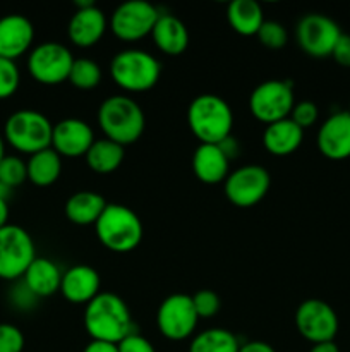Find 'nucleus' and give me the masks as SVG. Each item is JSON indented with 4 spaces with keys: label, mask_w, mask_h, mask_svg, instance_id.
Here are the masks:
<instances>
[{
    "label": "nucleus",
    "mask_w": 350,
    "mask_h": 352,
    "mask_svg": "<svg viewBox=\"0 0 350 352\" xmlns=\"http://www.w3.org/2000/svg\"><path fill=\"white\" fill-rule=\"evenodd\" d=\"M84 329L91 340L119 344L134 333V322L129 306L113 292H100L86 305Z\"/></svg>",
    "instance_id": "obj_1"
},
{
    "label": "nucleus",
    "mask_w": 350,
    "mask_h": 352,
    "mask_svg": "<svg viewBox=\"0 0 350 352\" xmlns=\"http://www.w3.org/2000/svg\"><path fill=\"white\" fill-rule=\"evenodd\" d=\"M187 124L199 144H220L232 136V107L218 95H199L189 103Z\"/></svg>",
    "instance_id": "obj_2"
},
{
    "label": "nucleus",
    "mask_w": 350,
    "mask_h": 352,
    "mask_svg": "<svg viewBox=\"0 0 350 352\" xmlns=\"http://www.w3.org/2000/svg\"><path fill=\"white\" fill-rule=\"evenodd\" d=\"M98 124L108 140L127 146L143 136L146 117L136 100L129 96H108L98 109Z\"/></svg>",
    "instance_id": "obj_3"
},
{
    "label": "nucleus",
    "mask_w": 350,
    "mask_h": 352,
    "mask_svg": "<svg viewBox=\"0 0 350 352\" xmlns=\"http://www.w3.org/2000/svg\"><path fill=\"white\" fill-rule=\"evenodd\" d=\"M98 241L113 253H130L143 241V223L129 206L108 203L95 223Z\"/></svg>",
    "instance_id": "obj_4"
},
{
    "label": "nucleus",
    "mask_w": 350,
    "mask_h": 352,
    "mask_svg": "<svg viewBox=\"0 0 350 352\" xmlns=\"http://www.w3.org/2000/svg\"><path fill=\"white\" fill-rule=\"evenodd\" d=\"M110 76L124 91L144 93L154 88L161 76V64L154 55L139 48L119 52L110 62Z\"/></svg>",
    "instance_id": "obj_5"
},
{
    "label": "nucleus",
    "mask_w": 350,
    "mask_h": 352,
    "mask_svg": "<svg viewBox=\"0 0 350 352\" xmlns=\"http://www.w3.org/2000/svg\"><path fill=\"white\" fill-rule=\"evenodd\" d=\"M54 124L38 110L23 109L10 113L3 126V140L26 155H34L51 146Z\"/></svg>",
    "instance_id": "obj_6"
},
{
    "label": "nucleus",
    "mask_w": 350,
    "mask_h": 352,
    "mask_svg": "<svg viewBox=\"0 0 350 352\" xmlns=\"http://www.w3.org/2000/svg\"><path fill=\"white\" fill-rule=\"evenodd\" d=\"M294 105V82L288 79H270L261 82L249 96L250 113L254 119L264 124L288 119Z\"/></svg>",
    "instance_id": "obj_7"
},
{
    "label": "nucleus",
    "mask_w": 350,
    "mask_h": 352,
    "mask_svg": "<svg viewBox=\"0 0 350 352\" xmlns=\"http://www.w3.org/2000/svg\"><path fill=\"white\" fill-rule=\"evenodd\" d=\"M34 258H36V250L26 229L12 223L0 229V278L2 280L16 282L23 278Z\"/></svg>",
    "instance_id": "obj_8"
},
{
    "label": "nucleus",
    "mask_w": 350,
    "mask_h": 352,
    "mask_svg": "<svg viewBox=\"0 0 350 352\" xmlns=\"http://www.w3.org/2000/svg\"><path fill=\"white\" fill-rule=\"evenodd\" d=\"M72 64L71 50L58 41L40 43L27 55V71L40 85L55 86L67 81Z\"/></svg>",
    "instance_id": "obj_9"
},
{
    "label": "nucleus",
    "mask_w": 350,
    "mask_h": 352,
    "mask_svg": "<svg viewBox=\"0 0 350 352\" xmlns=\"http://www.w3.org/2000/svg\"><path fill=\"white\" fill-rule=\"evenodd\" d=\"M160 10L146 0H127L113 10L110 30L119 40L137 41L151 34Z\"/></svg>",
    "instance_id": "obj_10"
},
{
    "label": "nucleus",
    "mask_w": 350,
    "mask_h": 352,
    "mask_svg": "<svg viewBox=\"0 0 350 352\" xmlns=\"http://www.w3.org/2000/svg\"><path fill=\"white\" fill-rule=\"evenodd\" d=\"M299 47L314 58L331 57L336 41L342 36L340 26L325 14H305L295 28Z\"/></svg>",
    "instance_id": "obj_11"
},
{
    "label": "nucleus",
    "mask_w": 350,
    "mask_h": 352,
    "mask_svg": "<svg viewBox=\"0 0 350 352\" xmlns=\"http://www.w3.org/2000/svg\"><path fill=\"white\" fill-rule=\"evenodd\" d=\"M199 316L192 296L172 294L163 299L156 311V327L168 340H185L194 333Z\"/></svg>",
    "instance_id": "obj_12"
},
{
    "label": "nucleus",
    "mask_w": 350,
    "mask_h": 352,
    "mask_svg": "<svg viewBox=\"0 0 350 352\" xmlns=\"http://www.w3.org/2000/svg\"><path fill=\"white\" fill-rule=\"evenodd\" d=\"M225 184V196L232 205L239 208H250L257 205L270 191L271 177L261 165H244L230 172Z\"/></svg>",
    "instance_id": "obj_13"
},
{
    "label": "nucleus",
    "mask_w": 350,
    "mask_h": 352,
    "mask_svg": "<svg viewBox=\"0 0 350 352\" xmlns=\"http://www.w3.org/2000/svg\"><path fill=\"white\" fill-rule=\"evenodd\" d=\"M295 327L309 342H333L338 333V316L326 301L305 299L295 311Z\"/></svg>",
    "instance_id": "obj_14"
},
{
    "label": "nucleus",
    "mask_w": 350,
    "mask_h": 352,
    "mask_svg": "<svg viewBox=\"0 0 350 352\" xmlns=\"http://www.w3.org/2000/svg\"><path fill=\"white\" fill-rule=\"evenodd\" d=\"M75 12L69 21V40L79 48L98 43L106 31V16L93 0H75Z\"/></svg>",
    "instance_id": "obj_15"
},
{
    "label": "nucleus",
    "mask_w": 350,
    "mask_h": 352,
    "mask_svg": "<svg viewBox=\"0 0 350 352\" xmlns=\"http://www.w3.org/2000/svg\"><path fill=\"white\" fill-rule=\"evenodd\" d=\"M93 143H95V133H93L91 126L84 120L69 117V119L54 124L51 148L60 157H86Z\"/></svg>",
    "instance_id": "obj_16"
},
{
    "label": "nucleus",
    "mask_w": 350,
    "mask_h": 352,
    "mask_svg": "<svg viewBox=\"0 0 350 352\" xmlns=\"http://www.w3.org/2000/svg\"><path fill=\"white\" fill-rule=\"evenodd\" d=\"M318 150L329 160L350 158V113L347 110L333 113L321 124Z\"/></svg>",
    "instance_id": "obj_17"
},
{
    "label": "nucleus",
    "mask_w": 350,
    "mask_h": 352,
    "mask_svg": "<svg viewBox=\"0 0 350 352\" xmlns=\"http://www.w3.org/2000/svg\"><path fill=\"white\" fill-rule=\"evenodd\" d=\"M33 40L34 28L27 17L21 14L0 17V57L16 62L30 50Z\"/></svg>",
    "instance_id": "obj_18"
},
{
    "label": "nucleus",
    "mask_w": 350,
    "mask_h": 352,
    "mask_svg": "<svg viewBox=\"0 0 350 352\" xmlns=\"http://www.w3.org/2000/svg\"><path fill=\"white\" fill-rule=\"evenodd\" d=\"M100 275L89 265H75L62 275L60 294L72 305H88L100 294Z\"/></svg>",
    "instance_id": "obj_19"
},
{
    "label": "nucleus",
    "mask_w": 350,
    "mask_h": 352,
    "mask_svg": "<svg viewBox=\"0 0 350 352\" xmlns=\"http://www.w3.org/2000/svg\"><path fill=\"white\" fill-rule=\"evenodd\" d=\"M230 160L220 144H199L192 157V170L202 184H220L229 177Z\"/></svg>",
    "instance_id": "obj_20"
},
{
    "label": "nucleus",
    "mask_w": 350,
    "mask_h": 352,
    "mask_svg": "<svg viewBox=\"0 0 350 352\" xmlns=\"http://www.w3.org/2000/svg\"><path fill=\"white\" fill-rule=\"evenodd\" d=\"M302 141H304V129H301L290 117L268 124L263 133L264 150L275 157H287L295 153Z\"/></svg>",
    "instance_id": "obj_21"
},
{
    "label": "nucleus",
    "mask_w": 350,
    "mask_h": 352,
    "mask_svg": "<svg viewBox=\"0 0 350 352\" xmlns=\"http://www.w3.org/2000/svg\"><path fill=\"white\" fill-rule=\"evenodd\" d=\"M151 36H153L158 50L172 55V57L184 54L189 47L187 28L178 17L172 16V14H160L153 31H151Z\"/></svg>",
    "instance_id": "obj_22"
},
{
    "label": "nucleus",
    "mask_w": 350,
    "mask_h": 352,
    "mask_svg": "<svg viewBox=\"0 0 350 352\" xmlns=\"http://www.w3.org/2000/svg\"><path fill=\"white\" fill-rule=\"evenodd\" d=\"M62 275L64 274L55 261H51L50 258L36 256L23 275V280L31 289V292L41 299L60 292Z\"/></svg>",
    "instance_id": "obj_23"
},
{
    "label": "nucleus",
    "mask_w": 350,
    "mask_h": 352,
    "mask_svg": "<svg viewBox=\"0 0 350 352\" xmlns=\"http://www.w3.org/2000/svg\"><path fill=\"white\" fill-rule=\"evenodd\" d=\"M106 199L95 191L74 192L65 203V217L74 226H95L106 208Z\"/></svg>",
    "instance_id": "obj_24"
},
{
    "label": "nucleus",
    "mask_w": 350,
    "mask_h": 352,
    "mask_svg": "<svg viewBox=\"0 0 350 352\" xmlns=\"http://www.w3.org/2000/svg\"><path fill=\"white\" fill-rule=\"evenodd\" d=\"M226 19L235 33L256 36L264 23L263 7L254 0H233L226 7Z\"/></svg>",
    "instance_id": "obj_25"
},
{
    "label": "nucleus",
    "mask_w": 350,
    "mask_h": 352,
    "mask_svg": "<svg viewBox=\"0 0 350 352\" xmlns=\"http://www.w3.org/2000/svg\"><path fill=\"white\" fill-rule=\"evenodd\" d=\"M27 181L38 188H48L55 184L62 174V157L54 150L47 148L31 155L26 162Z\"/></svg>",
    "instance_id": "obj_26"
},
{
    "label": "nucleus",
    "mask_w": 350,
    "mask_h": 352,
    "mask_svg": "<svg viewBox=\"0 0 350 352\" xmlns=\"http://www.w3.org/2000/svg\"><path fill=\"white\" fill-rule=\"evenodd\" d=\"M124 157L126 151L122 144L103 138V140H95L84 158L88 167L96 174H112L122 165Z\"/></svg>",
    "instance_id": "obj_27"
},
{
    "label": "nucleus",
    "mask_w": 350,
    "mask_h": 352,
    "mask_svg": "<svg viewBox=\"0 0 350 352\" xmlns=\"http://www.w3.org/2000/svg\"><path fill=\"white\" fill-rule=\"evenodd\" d=\"M239 339L226 329L205 330L189 346V352H239Z\"/></svg>",
    "instance_id": "obj_28"
},
{
    "label": "nucleus",
    "mask_w": 350,
    "mask_h": 352,
    "mask_svg": "<svg viewBox=\"0 0 350 352\" xmlns=\"http://www.w3.org/2000/svg\"><path fill=\"white\" fill-rule=\"evenodd\" d=\"M102 67L91 58H74L69 79L74 88L78 89H95L102 82Z\"/></svg>",
    "instance_id": "obj_29"
},
{
    "label": "nucleus",
    "mask_w": 350,
    "mask_h": 352,
    "mask_svg": "<svg viewBox=\"0 0 350 352\" xmlns=\"http://www.w3.org/2000/svg\"><path fill=\"white\" fill-rule=\"evenodd\" d=\"M0 181L9 189L24 184L27 181L26 162L14 155H5L0 162Z\"/></svg>",
    "instance_id": "obj_30"
},
{
    "label": "nucleus",
    "mask_w": 350,
    "mask_h": 352,
    "mask_svg": "<svg viewBox=\"0 0 350 352\" xmlns=\"http://www.w3.org/2000/svg\"><path fill=\"white\" fill-rule=\"evenodd\" d=\"M256 36L263 47L271 48V50H280V48L287 45L288 40L287 30L278 21H264Z\"/></svg>",
    "instance_id": "obj_31"
},
{
    "label": "nucleus",
    "mask_w": 350,
    "mask_h": 352,
    "mask_svg": "<svg viewBox=\"0 0 350 352\" xmlns=\"http://www.w3.org/2000/svg\"><path fill=\"white\" fill-rule=\"evenodd\" d=\"M21 82L16 62L0 57V100H7L17 91Z\"/></svg>",
    "instance_id": "obj_32"
},
{
    "label": "nucleus",
    "mask_w": 350,
    "mask_h": 352,
    "mask_svg": "<svg viewBox=\"0 0 350 352\" xmlns=\"http://www.w3.org/2000/svg\"><path fill=\"white\" fill-rule=\"evenodd\" d=\"M192 302H194V309L198 313L199 320L213 318L220 311V306H222L218 294L209 291V289H202V291L196 292L192 296Z\"/></svg>",
    "instance_id": "obj_33"
},
{
    "label": "nucleus",
    "mask_w": 350,
    "mask_h": 352,
    "mask_svg": "<svg viewBox=\"0 0 350 352\" xmlns=\"http://www.w3.org/2000/svg\"><path fill=\"white\" fill-rule=\"evenodd\" d=\"M9 301L10 305L16 309H19V311H30V309H33L34 306H36L40 298L31 292V289L24 284L23 278H19V280H16L14 287L10 289Z\"/></svg>",
    "instance_id": "obj_34"
},
{
    "label": "nucleus",
    "mask_w": 350,
    "mask_h": 352,
    "mask_svg": "<svg viewBox=\"0 0 350 352\" xmlns=\"http://www.w3.org/2000/svg\"><path fill=\"white\" fill-rule=\"evenodd\" d=\"M24 336L12 323H0V352H23Z\"/></svg>",
    "instance_id": "obj_35"
},
{
    "label": "nucleus",
    "mask_w": 350,
    "mask_h": 352,
    "mask_svg": "<svg viewBox=\"0 0 350 352\" xmlns=\"http://www.w3.org/2000/svg\"><path fill=\"white\" fill-rule=\"evenodd\" d=\"M319 116V110L316 107V103L309 102V100H302V102L295 103L294 109H292L290 119L297 124L301 129H307L312 124H316Z\"/></svg>",
    "instance_id": "obj_36"
},
{
    "label": "nucleus",
    "mask_w": 350,
    "mask_h": 352,
    "mask_svg": "<svg viewBox=\"0 0 350 352\" xmlns=\"http://www.w3.org/2000/svg\"><path fill=\"white\" fill-rule=\"evenodd\" d=\"M119 352H156L153 344L146 339V337L139 336V333H130L127 336L122 342L117 344Z\"/></svg>",
    "instance_id": "obj_37"
},
{
    "label": "nucleus",
    "mask_w": 350,
    "mask_h": 352,
    "mask_svg": "<svg viewBox=\"0 0 350 352\" xmlns=\"http://www.w3.org/2000/svg\"><path fill=\"white\" fill-rule=\"evenodd\" d=\"M331 57L335 58L336 64L343 65V67H350V34L342 33L335 48H333Z\"/></svg>",
    "instance_id": "obj_38"
},
{
    "label": "nucleus",
    "mask_w": 350,
    "mask_h": 352,
    "mask_svg": "<svg viewBox=\"0 0 350 352\" xmlns=\"http://www.w3.org/2000/svg\"><path fill=\"white\" fill-rule=\"evenodd\" d=\"M220 148H222L223 153L226 155V158H229L230 162H232L233 158L239 157L240 146H239V143H237V140L233 136H229L226 140H223L222 143H220Z\"/></svg>",
    "instance_id": "obj_39"
},
{
    "label": "nucleus",
    "mask_w": 350,
    "mask_h": 352,
    "mask_svg": "<svg viewBox=\"0 0 350 352\" xmlns=\"http://www.w3.org/2000/svg\"><path fill=\"white\" fill-rule=\"evenodd\" d=\"M239 352H277L268 342L263 340H250V342L240 344Z\"/></svg>",
    "instance_id": "obj_40"
},
{
    "label": "nucleus",
    "mask_w": 350,
    "mask_h": 352,
    "mask_svg": "<svg viewBox=\"0 0 350 352\" xmlns=\"http://www.w3.org/2000/svg\"><path fill=\"white\" fill-rule=\"evenodd\" d=\"M82 352H119V347H117V344L91 340V342L84 347V351Z\"/></svg>",
    "instance_id": "obj_41"
},
{
    "label": "nucleus",
    "mask_w": 350,
    "mask_h": 352,
    "mask_svg": "<svg viewBox=\"0 0 350 352\" xmlns=\"http://www.w3.org/2000/svg\"><path fill=\"white\" fill-rule=\"evenodd\" d=\"M9 226V203L0 198V229Z\"/></svg>",
    "instance_id": "obj_42"
},
{
    "label": "nucleus",
    "mask_w": 350,
    "mask_h": 352,
    "mask_svg": "<svg viewBox=\"0 0 350 352\" xmlns=\"http://www.w3.org/2000/svg\"><path fill=\"white\" fill-rule=\"evenodd\" d=\"M309 352H340V349L335 342H323V344H314Z\"/></svg>",
    "instance_id": "obj_43"
},
{
    "label": "nucleus",
    "mask_w": 350,
    "mask_h": 352,
    "mask_svg": "<svg viewBox=\"0 0 350 352\" xmlns=\"http://www.w3.org/2000/svg\"><path fill=\"white\" fill-rule=\"evenodd\" d=\"M10 192H12V189H9L5 184H3L2 181H0V198H2V199H9Z\"/></svg>",
    "instance_id": "obj_44"
},
{
    "label": "nucleus",
    "mask_w": 350,
    "mask_h": 352,
    "mask_svg": "<svg viewBox=\"0 0 350 352\" xmlns=\"http://www.w3.org/2000/svg\"><path fill=\"white\" fill-rule=\"evenodd\" d=\"M3 157H5V140H3V136L0 134V162L3 160Z\"/></svg>",
    "instance_id": "obj_45"
},
{
    "label": "nucleus",
    "mask_w": 350,
    "mask_h": 352,
    "mask_svg": "<svg viewBox=\"0 0 350 352\" xmlns=\"http://www.w3.org/2000/svg\"><path fill=\"white\" fill-rule=\"evenodd\" d=\"M347 112H349V113H350V105H349V110H347Z\"/></svg>",
    "instance_id": "obj_46"
}]
</instances>
